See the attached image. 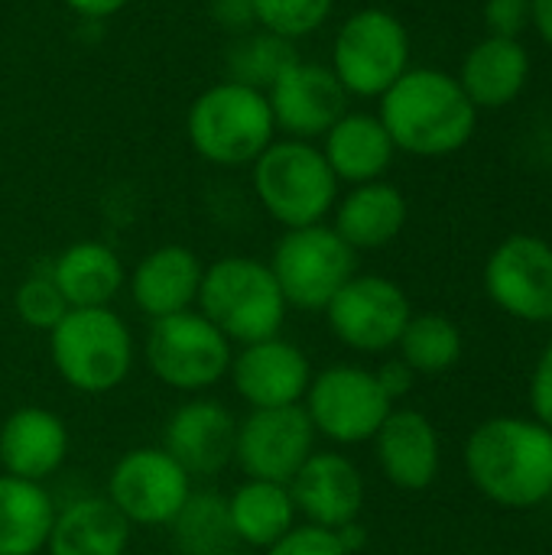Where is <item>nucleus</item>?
<instances>
[{
	"label": "nucleus",
	"instance_id": "obj_1",
	"mask_svg": "<svg viewBox=\"0 0 552 555\" xmlns=\"http://www.w3.org/2000/svg\"><path fill=\"white\" fill-rule=\"evenodd\" d=\"M377 101V117L397 153L420 159H442L465 150L478 127V107L459 78L442 68L410 65Z\"/></svg>",
	"mask_w": 552,
	"mask_h": 555
},
{
	"label": "nucleus",
	"instance_id": "obj_2",
	"mask_svg": "<svg viewBox=\"0 0 552 555\" xmlns=\"http://www.w3.org/2000/svg\"><path fill=\"white\" fill-rule=\"evenodd\" d=\"M465 472L498 507H540L552 494V429L524 416L485 420L465 442Z\"/></svg>",
	"mask_w": 552,
	"mask_h": 555
},
{
	"label": "nucleus",
	"instance_id": "obj_3",
	"mask_svg": "<svg viewBox=\"0 0 552 555\" xmlns=\"http://www.w3.org/2000/svg\"><path fill=\"white\" fill-rule=\"evenodd\" d=\"M185 137L205 163L238 169L251 166L277 140V124L264 91L221 78L189 104Z\"/></svg>",
	"mask_w": 552,
	"mask_h": 555
},
{
	"label": "nucleus",
	"instance_id": "obj_4",
	"mask_svg": "<svg viewBox=\"0 0 552 555\" xmlns=\"http://www.w3.org/2000/svg\"><path fill=\"white\" fill-rule=\"evenodd\" d=\"M195 306L231 345L277 338L290 309L270 263L257 257H221L205 267Z\"/></svg>",
	"mask_w": 552,
	"mask_h": 555
},
{
	"label": "nucleus",
	"instance_id": "obj_5",
	"mask_svg": "<svg viewBox=\"0 0 552 555\" xmlns=\"http://www.w3.org/2000/svg\"><path fill=\"white\" fill-rule=\"evenodd\" d=\"M251 185L264 211L286 231L322 224L332 215L342 189L322 150L293 137L273 140L251 163Z\"/></svg>",
	"mask_w": 552,
	"mask_h": 555
},
{
	"label": "nucleus",
	"instance_id": "obj_6",
	"mask_svg": "<svg viewBox=\"0 0 552 555\" xmlns=\"http://www.w3.org/2000/svg\"><path fill=\"white\" fill-rule=\"evenodd\" d=\"M55 374L78 393L98 397L117 390L133 371V335L111 309H68L49 332Z\"/></svg>",
	"mask_w": 552,
	"mask_h": 555
},
{
	"label": "nucleus",
	"instance_id": "obj_7",
	"mask_svg": "<svg viewBox=\"0 0 552 555\" xmlns=\"http://www.w3.org/2000/svg\"><path fill=\"white\" fill-rule=\"evenodd\" d=\"M329 68L348 98H381L410 68V33L384 7H364L342 20Z\"/></svg>",
	"mask_w": 552,
	"mask_h": 555
},
{
	"label": "nucleus",
	"instance_id": "obj_8",
	"mask_svg": "<svg viewBox=\"0 0 552 555\" xmlns=\"http://www.w3.org/2000/svg\"><path fill=\"white\" fill-rule=\"evenodd\" d=\"M270 270L290 309L325 312L335 293L355 276L358 254L338 237L332 224L290 228L273 247Z\"/></svg>",
	"mask_w": 552,
	"mask_h": 555
},
{
	"label": "nucleus",
	"instance_id": "obj_9",
	"mask_svg": "<svg viewBox=\"0 0 552 555\" xmlns=\"http://www.w3.org/2000/svg\"><path fill=\"white\" fill-rule=\"evenodd\" d=\"M143 354L159 384L179 393H202L228 377L234 348L198 309H189L156 319L146 332Z\"/></svg>",
	"mask_w": 552,
	"mask_h": 555
},
{
	"label": "nucleus",
	"instance_id": "obj_10",
	"mask_svg": "<svg viewBox=\"0 0 552 555\" xmlns=\"http://www.w3.org/2000/svg\"><path fill=\"white\" fill-rule=\"evenodd\" d=\"M303 410L316 429L335 446H361L377 436L394 403L381 390L374 371L358 364H332L312 374Z\"/></svg>",
	"mask_w": 552,
	"mask_h": 555
},
{
	"label": "nucleus",
	"instance_id": "obj_11",
	"mask_svg": "<svg viewBox=\"0 0 552 555\" xmlns=\"http://www.w3.org/2000/svg\"><path fill=\"white\" fill-rule=\"evenodd\" d=\"M130 527H169L192 498L189 472L156 446L117 459L104 494Z\"/></svg>",
	"mask_w": 552,
	"mask_h": 555
},
{
	"label": "nucleus",
	"instance_id": "obj_12",
	"mask_svg": "<svg viewBox=\"0 0 552 555\" xmlns=\"http://www.w3.org/2000/svg\"><path fill=\"white\" fill-rule=\"evenodd\" d=\"M325 319L332 335L361 354H384L397 348L407 322L413 319V306L387 276L377 273H355L335 299L325 306Z\"/></svg>",
	"mask_w": 552,
	"mask_h": 555
},
{
	"label": "nucleus",
	"instance_id": "obj_13",
	"mask_svg": "<svg viewBox=\"0 0 552 555\" xmlns=\"http://www.w3.org/2000/svg\"><path fill=\"white\" fill-rule=\"evenodd\" d=\"M312 452H316V429L303 403L251 410V416L238 423L234 462L251 481L290 485Z\"/></svg>",
	"mask_w": 552,
	"mask_h": 555
},
{
	"label": "nucleus",
	"instance_id": "obj_14",
	"mask_svg": "<svg viewBox=\"0 0 552 555\" xmlns=\"http://www.w3.org/2000/svg\"><path fill=\"white\" fill-rule=\"evenodd\" d=\"M485 293L521 322H552V244L537 234L504 237L485 263Z\"/></svg>",
	"mask_w": 552,
	"mask_h": 555
},
{
	"label": "nucleus",
	"instance_id": "obj_15",
	"mask_svg": "<svg viewBox=\"0 0 552 555\" xmlns=\"http://www.w3.org/2000/svg\"><path fill=\"white\" fill-rule=\"evenodd\" d=\"M270 114L277 130L293 140H322L332 124L348 111V91L325 62L296 59L270 88Z\"/></svg>",
	"mask_w": 552,
	"mask_h": 555
},
{
	"label": "nucleus",
	"instance_id": "obj_16",
	"mask_svg": "<svg viewBox=\"0 0 552 555\" xmlns=\"http://www.w3.org/2000/svg\"><path fill=\"white\" fill-rule=\"evenodd\" d=\"M228 377L251 410L296 406L312 384V364L299 345L277 335L241 345V351L231 358Z\"/></svg>",
	"mask_w": 552,
	"mask_h": 555
},
{
	"label": "nucleus",
	"instance_id": "obj_17",
	"mask_svg": "<svg viewBox=\"0 0 552 555\" xmlns=\"http://www.w3.org/2000/svg\"><path fill=\"white\" fill-rule=\"evenodd\" d=\"M238 420L218 400L182 403L163 429V449L189 472V478H211L234 462Z\"/></svg>",
	"mask_w": 552,
	"mask_h": 555
},
{
	"label": "nucleus",
	"instance_id": "obj_18",
	"mask_svg": "<svg viewBox=\"0 0 552 555\" xmlns=\"http://www.w3.org/2000/svg\"><path fill=\"white\" fill-rule=\"evenodd\" d=\"M296 514L306 524L338 530L361 517L364 507V478L351 459L342 452H312L309 462L290 481Z\"/></svg>",
	"mask_w": 552,
	"mask_h": 555
},
{
	"label": "nucleus",
	"instance_id": "obj_19",
	"mask_svg": "<svg viewBox=\"0 0 552 555\" xmlns=\"http://www.w3.org/2000/svg\"><path fill=\"white\" fill-rule=\"evenodd\" d=\"M374 455L384 478L400 491H426L442 465V442L433 420L420 410H390L377 429Z\"/></svg>",
	"mask_w": 552,
	"mask_h": 555
},
{
	"label": "nucleus",
	"instance_id": "obj_20",
	"mask_svg": "<svg viewBox=\"0 0 552 555\" xmlns=\"http://www.w3.org/2000/svg\"><path fill=\"white\" fill-rule=\"evenodd\" d=\"M68 459V429L62 416L42 406H20L0 423L3 475L42 485Z\"/></svg>",
	"mask_w": 552,
	"mask_h": 555
},
{
	"label": "nucleus",
	"instance_id": "obj_21",
	"mask_svg": "<svg viewBox=\"0 0 552 555\" xmlns=\"http://www.w3.org/2000/svg\"><path fill=\"white\" fill-rule=\"evenodd\" d=\"M205 263L195 250L182 244H163L150 250L130 273V296L133 306L150 319H166L176 312H189L198 302Z\"/></svg>",
	"mask_w": 552,
	"mask_h": 555
},
{
	"label": "nucleus",
	"instance_id": "obj_22",
	"mask_svg": "<svg viewBox=\"0 0 552 555\" xmlns=\"http://www.w3.org/2000/svg\"><path fill=\"white\" fill-rule=\"evenodd\" d=\"M455 78L478 111H501L524 94L530 81V52L521 39L485 36L465 52Z\"/></svg>",
	"mask_w": 552,
	"mask_h": 555
},
{
	"label": "nucleus",
	"instance_id": "obj_23",
	"mask_svg": "<svg viewBox=\"0 0 552 555\" xmlns=\"http://www.w3.org/2000/svg\"><path fill=\"white\" fill-rule=\"evenodd\" d=\"M332 215H335L332 228L358 254V250H381L394 244L407 228L410 208H407V195L397 185L374 179L364 185H348V192L338 195Z\"/></svg>",
	"mask_w": 552,
	"mask_h": 555
},
{
	"label": "nucleus",
	"instance_id": "obj_24",
	"mask_svg": "<svg viewBox=\"0 0 552 555\" xmlns=\"http://www.w3.org/2000/svg\"><path fill=\"white\" fill-rule=\"evenodd\" d=\"M319 150L329 169L335 172V179L345 185H364L384 179L397 156L387 127L381 124L377 114L368 111H345L322 137Z\"/></svg>",
	"mask_w": 552,
	"mask_h": 555
},
{
	"label": "nucleus",
	"instance_id": "obj_25",
	"mask_svg": "<svg viewBox=\"0 0 552 555\" xmlns=\"http://www.w3.org/2000/svg\"><path fill=\"white\" fill-rule=\"evenodd\" d=\"M52 283L59 286L68 309H104L117 299L127 283L124 260L114 247L101 241L68 244L49 267Z\"/></svg>",
	"mask_w": 552,
	"mask_h": 555
},
{
	"label": "nucleus",
	"instance_id": "obj_26",
	"mask_svg": "<svg viewBox=\"0 0 552 555\" xmlns=\"http://www.w3.org/2000/svg\"><path fill=\"white\" fill-rule=\"evenodd\" d=\"M133 527L120 517V511L98 494L78 498L55 511V524L49 530V555H124L130 546Z\"/></svg>",
	"mask_w": 552,
	"mask_h": 555
},
{
	"label": "nucleus",
	"instance_id": "obj_27",
	"mask_svg": "<svg viewBox=\"0 0 552 555\" xmlns=\"http://www.w3.org/2000/svg\"><path fill=\"white\" fill-rule=\"evenodd\" d=\"M228 501V520L231 533L241 546L251 550H270L277 540H283L296 527V504L290 494V485L277 481H244Z\"/></svg>",
	"mask_w": 552,
	"mask_h": 555
},
{
	"label": "nucleus",
	"instance_id": "obj_28",
	"mask_svg": "<svg viewBox=\"0 0 552 555\" xmlns=\"http://www.w3.org/2000/svg\"><path fill=\"white\" fill-rule=\"evenodd\" d=\"M55 524L46 485L0 475V555H39Z\"/></svg>",
	"mask_w": 552,
	"mask_h": 555
},
{
	"label": "nucleus",
	"instance_id": "obj_29",
	"mask_svg": "<svg viewBox=\"0 0 552 555\" xmlns=\"http://www.w3.org/2000/svg\"><path fill=\"white\" fill-rule=\"evenodd\" d=\"M299 59L296 52V42L293 39H283L270 29H247L241 33L231 46H228V55H224V72L231 81H241L247 88H257L267 94V88Z\"/></svg>",
	"mask_w": 552,
	"mask_h": 555
},
{
	"label": "nucleus",
	"instance_id": "obj_30",
	"mask_svg": "<svg viewBox=\"0 0 552 555\" xmlns=\"http://www.w3.org/2000/svg\"><path fill=\"white\" fill-rule=\"evenodd\" d=\"M397 348L413 374H442L462 358V332L442 312H413Z\"/></svg>",
	"mask_w": 552,
	"mask_h": 555
},
{
	"label": "nucleus",
	"instance_id": "obj_31",
	"mask_svg": "<svg viewBox=\"0 0 552 555\" xmlns=\"http://www.w3.org/2000/svg\"><path fill=\"white\" fill-rule=\"evenodd\" d=\"M169 527L179 553L228 555V550L238 543L228 520V501L215 491H192V498Z\"/></svg>",
	"mask_w": 552,
	"mask_h": 555
},
{
	"label": "nucleus",
	"instance_id": "obj_32",
	"mask_svg": "<svg viewBox=\"0 0 552 555\" xmlns=\"http://www.w3.org/2000/svg\"><path fill=\"white\" fill-rule=\"evenodd\" d=\"M251 7L260 29L296 42L329 23L335 0H251Z\"/></svg>",
	"mask_w": 552,
	"mask_h": 555
},
{
	"label": "nucleus",
	"instance_id": "obj_33",
	"mask_svg": "<svg viewBox=\"0 0 552 555\" xmlns=\"http://www.w3.org/2000/svg\"><path fill=\"white\" fill-rule=\"evenodd\" d=\"M13 312L26 328L49 335L65 319L68 302L62 299V293H59V286L52 283L49 273H33L13 293Z\"/></svg>",
	"mask_w": 552,
	"mask_h": 555
},
{
	"label": "nucleus",
	"instance_id": "obj_34",
	"mask_svg": "<svg viewBox=\"0 0 552 555\" xmlns=\"http://www.w3.org/2000/svg\"><path fill=\"white\" fill-rule=\"evenodd\" d=\"M264 555H348L342 550L335 530L316 524H296L283 540H277Z\"/></svg>",
	"mask_w": 552,
	"mask_h": 555
},
{
	"label": "nucleus",
	"instance_id": "obj_35",
	"mask_svg": "<svg viewBox=\"0 0 552 555\" xmlns=\"http://www.w3.org/2000/svg\"><path fill=\"white\" fill-rule=\"evenodd\" d=\"M488 36L521 39L530 29V0H482Z\"/></svg>",
	"mask_w": 552,
	"mask_h": 555
},
{
	"label": "nucleus",
	"instance_id": "obj_36",
	"mask_svg": "<svg viewBox=\"0 0 552 555\" xmlns=\"http://www.w3.org/2000/svg\"><path fill=\"white\" fill-rule=\"evenodd\" d=\"M530 406L534 420L552 429V345L540 354L534 377H530Z\"/></svg>",
	"mask_w": 552,
	"mask_h": 555
},
{
	"label": "nucleus",
	"instance_id": "obj_37",
	"mask_svg": "<svg viewBox=\"0 0 552 555\" xmlns=\"http://www.w3.org/2000/svg\"><path fill=\"white\" fill-rule=\"evenodd\" d=\"M374 377H377V384H381V390L387 393V400H390V403L403 400V397L413 390V384H416V374H413V371H410V364H403L400 358L384 361V364H381V371H374Z\"/></svg>",
	"mask_w": 552,
	"mask_h": 555
},
{
	"label": "nucleus",
	"instance_id": "obj_38",
	"mask_svg": "<svg viewBox=\"0 0 552 555\" xmlns=\"http://www.w3.org/2000/svg\"><path fill=\"white\" fill-rule=\"evenodd\" d=\"M211 10L221 20V26L231 29V33H238V36L257 26V16H254L251 0H211Z\"/></svg>",
	"mask_w": 552,
	"mask_h": 555
},
{
	"label": "nucleus",
	"instance_id": "obj_39",
	"mask_svg": "<svg viewBox=\"0 0 552 555\" xmlns=\"http://www.w3.org/2000/svg\"><path fill=\"white\" fill-rule=\"evenodd\" d=\"M62 3L81 20H107L114 13H120L130 0H62Z\"/></svg>",
	"mask_w": 552,
	"mask_h": 555
},
{
	"label": "nucleus",
	"instance_id": "obj_40",
	"mask_svg": "<svg viewBox=\"0 0 552 555\" xmlns=\"http://www.w3.org/2000/svg\"><path fill=\"white\" fill-rule=\"evenodd\" d=\"M335 537H338L342 550H345L348 555H358L361 550H368V530H364L358 520H351V524L338 527V530H335Z\"/></svg>",
	"mask_w": 552,
	"mask_h": 555
},
{
	"label": "nucleus",
	"instance_id": "obj_41",
	"mask_svg": "<svg viewBox=\"0 0 552 555\" xmlns=\"http://www.w3.org/2000/svg\"><path fill=\"white\" fill-rule=\"evenodd\" d=\"M530 26L552 49V0H530Z\"/></svg>",
	"mask_w": 552,
	"mask_h": 555
},
{
	"label": "nucleus",
	"instance_id": "obj_42",
	"mask_svg": "<svg viewBox=\"0 0 552 555\" xmlns=\"http://www.w3.org/2000/svg\"><path fill=\"white\" fill-rule=\"evenodd\" d=\"M179 555H189V553H179Z\"/></svg>",
	"mask_w": 552,
	"mask_h": 555
},
{
	"label": "nucleus",
	"instance_id": "obj_43",
	"mask_svg": "<svg viewBox=\"0 0 552 555\" xmlns=\"http://www.w3.org/2000/svg\"><path fill=\"white\" fill-rule=\"evenodd\" d=\"M550 504H552V494H550Z\"/></svg>",
	"mask_w": 552,
	"mask_h": 555
}]
</instances>
